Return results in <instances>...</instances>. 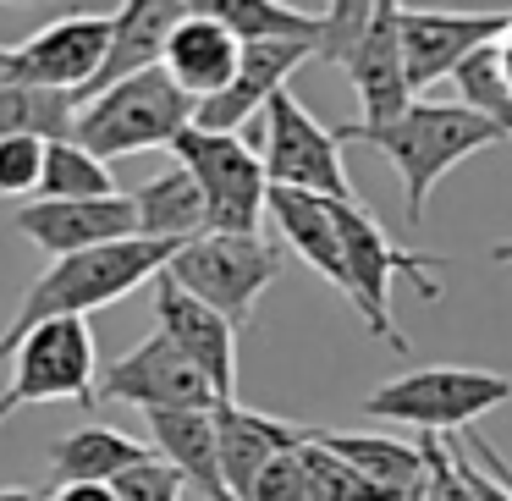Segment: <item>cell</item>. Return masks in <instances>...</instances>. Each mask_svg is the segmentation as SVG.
<instances>
[{"label": "cell", "mask_w": 512, "mask_h": 501, "mask_svg": "<svg viewBox=\"0 0 512 501\" xmlns=\"http://www.w3.org/2000/svg\"><path fill=\"white\" fill-rule=\"evenodd\" d=\"M100 402H127V408L149 413H204L221 408V397L210 391V380L182 358V347L171 336L149 331L133 353H122L100 375Z\"/></svg>", "instance_id": "30bf717a"}, {"label": "cell", "mask_w": 512, "mask_h": 501, "mask_svg": "<svg viewBox=\"0 0 512 501\" xmlns=\"http://www.w3.org/2000/svg\"><path fill=\"white\" fill-rule=\"evenodd\" d=\"M259 160H265L270 188L314 193L331 204H358V188L342 166V144L325 122H314L303 111V100L292 89H281L265 105V133H259Z\"/></svg>", "instance_id": "9c48e42d"}, {"label": "cell", "mask_w": 512, "mask_h": 501, "mask_svg": "<svg viewBox=\"0 0 512 501\" xmlns=\"http://www.w3.org/2000/svg\"><path fill=\"white\" fill-rule=\"evenodd\" d=\"M0 501H50V496L34 485H0Z\"/></svg>", "instance_id": "e575fe53"}, {"label": "cell", "mask_w": 512, "mask_h": 501, "mask_svg": "<svg viewBox=\"0 0 512 501\" xmlns=\"http://www.w3.org/2000/svg\"><path fill=\"white\" fill-rule=\"evenodd\" d=\"M397 0H375V17H369L364 39H358V50L347 56V83H353L358 105H364V116L358 122H347L353 133H386V127H397L402 116L413 111V89H408V61H402V34H397Z\"/></svg>", "instance_id": "4fadbf2b"}, {"label": "cell", "mask_w": 512, "mask_h": 501, "mask_svg": "<svg viewBox=\"0 0 512 501\" xmlns=\"http://www.w3.org/2000/svg\"><path fill=\"white\" fill-rule=\"evenodd\" d=\"M270 221H276L281 243L314 270L325 276L336 292H353L347 281V248H342V226H336V204L314 199V193H292V188H270Z\"/></svg>", "instance_id": "ffe728a7"}, {"label": "cell", "mask_w": 512, "mask_h": 501, "mask_svg": "<svg viewBox=\"0 0 512 501\" xmlns=\"http://www.w3.org/2000/svg\"><path fill=\"white\" fill-rule=\"evenodd\" d=\"M507 397H512V375L474 369V364H430L375 386L364 397V413L391 424H413L419 435H446V430H474V419H485Z\"/></svg>", "instance_id": "5b68a950"}, {"label": "cell", "mask_w": 512, "mask_h": 501, "mask_svg": "<svg viewBox=\"0 0 512 501\" xmlns=\"http://www.w3.org/2000/svg\"><path fill=\"white\" fill-rule=\"evenodd\" d=\"M182 490H188V485H182V479L171 474L160 457L116 479V496H122V501H182Z\"/></svg>", "instance_id": "d6a6232c"}, {"label": "cell", "mask_w": 512, "mask_h": 501, "mask_svg": "<svg viewBox=\"0 0 512 501\" xmlns=\"http://www.w3.org/2000/svg\"><path fill=\"white\" fill-rule=\"evenodd\" d=\"M298 457H303V479H309V501H408V496H391V490L369 485L353 463L325 452L320 441H309Z\"/></svg>", "instance_id": "f1b7e54d"}, {"label": "cell", "mask_w": 512, "mask_h": 501, "mask_svg": "<svg viewBox=\"0 0 512 501\" xmlns=\"http://www.w3.org/2000/svg\"><path fill=\"white\" fill-rule=\"evenodd\" d=\"M375 6L369 0H336L320 12V45H314V61H331V67H347V56L358 50Z\"/></svg>", "instance_id": "f546056e"}, {"label": "cell", "mask_w": 512, "mask_h": 501, "mask_svg": "<svg viewBox=\"0 0 512 501\" xmlns=\"http://www.w3.org/2000/svg\"><path fill=\"white\" fill-rule=\"evenodd\" d=\"M166 281H177L188 298H199L204 309H215L232 331H248L259 298L270 292V281L281 276V243L259 237H193V243L177 248L166 270Z\"/></svg>", "instance_id": "8992f818"}, {"label": "cell", "mask_w": 512, "mask_h": 501, "mask_svg": "<svg viewBox=\"0 0 512 501\" xmlns=\"http://www.w3.org/2000/svg\"><path fill=\"white\" fill-rule=\"evenodd\" d=\"M512 17L507 12H397L402 34V61H408V89L413 100L435 89L441 78H452L468 56H479L485 45H501Z\"/></svg>", "instance_id": "7c38bea8"}, {"label": "cell", "mask_w": 512, "mask_h": 501, "mask_svg": "<svg viewBox=\"0 0 512 501\" xmlns=\"http://www.w3.org/2000/svg\"><path fill=\"white\" fill-rule=\"evenodd\" d=\"M204 12L221 17L237 45H320V12H298L276 0H204Z\"/></svg>", "instance_id": "d4e9b609"}, {"label": "cell", "mask_w": 512, "mask_h": 501, "mask_svg": "<svg viewBox=\"0 0 512 501\" xmlns=\"http://www.w3.org/2000/svg\"><path fill=\"white\" fill-rule=\"evenodd\" d=\"M452 83H457V105L485 116V122L512 144V89H507V72H501V50L485 45L479 56H468L463 67L452 72Z\"/></svg>", "instance_id": "83f0119b"}, {"label": "cell", "mask_w": 512, "mask_h": 501, "mask_svg": "<svg viewBox=\"0 0 512 501\" xmlns=\"http://www.w3.org/2000/svg\"><path fill=\"white\" fill-rule=\"evenodd\" d=\"M78 127V100L34 83H0V144L6 138H39V144H67Z\"/></svg>", "instance_id": "484cf974"}, {"label": "cell", "mask_w": 512, "mask_h": 501, "mask_svg": "<svg viewBox=\"0 0 512 501\" xmlns=\"http://www.w3.org/2000/svg\"><path fill=\"white\" fill-rule=\"evenodd\" d=\"M215 441H221V479L232 490V501H248L254 479L276 457L303 452L314 441V430L309 424H292V419H276V413L243 408V402H221L215 408Z\"/></svg>", "instance_id": "2e32d148"}, {"label": "cell", "mask_w": 512, "mask_h": 501, "mask_svg": "<svg viewBox=\"0 0 512 501\" xmlns=\"http://www.w3.org/2000/svg\"><path fill=\"white\" fill-rule=\"evenodd\" d=\"M314 441L325 452H336L342 463H353L369 485L391 490V496H419L424 479H430V457L424 446L408 441H391V435H369V430H314Z\"/></svg>", "instance_id": "603a6c76"}, {"label": "cell", "mask_w": 512, "mask_h": 501, "mask_svg": "<svg viewBox=\"0 0 512 501\" xmlns=\"http://www.w3.org/2000/svg\"><path fill=\"white\" fill-rule=\"evenodd\" d=\"M155 331L182 347V358L210 380L215 397L237 402V331L166 276L155 281Z\"/></svg>", "instance_id": "9a60e30c"}, {"label": "cell", "mask_w": 512, "mask_h": 501, "mask_svg": "<svg viewBox=\"0 0 512 501\" xmlns=\"http://www.w3.org/2000/svg\"><path fill=\"white\" fill-rule=\"evenodd\" d=\"M199 105L166 78V67L138 72V78L105 89L100 100H89L78 111L72 144H83L94 160H122V155H144V149H171L182 133L193 127Z\"/></svg>", "instance_id": "277c9868"}, {"label": "cell", "mask_w": 512, "mask_h": 501, "mask_svg": "<svg viewBox=\"0 0 512 501\" xmlns=\"http://www.w3.org/2000/svg\"><path fill=\"white\" fill-rule=\"evenodd\" d=\"M303 61H314L309 45H243L237 78L193 111V127H204V133H243V122L265 116V105L287 89V78Z\"/></svg>", "instance_id": "e0dca14e"}, {"label": "cell", "mask_w": 512, "mask_h": 501, "mask_svg": "<svg viewBox=\"0 0 512 501\" xmlns=\"http://www.w3.org/2000/svg\"><path fill=\"white\" fill-rule=\"evenodd\" d=\"M111 28H116V12H72L45 23L23 45H12V83H34V89H56L78 100L100 78Z\"/></svg>", "instance_id": "8fae6325"}, {"label": "cell", "mask_w": 512, "mask_h": 501, "mask_svg": "<svg viewBox=\"0 0 512 501\" xmlns=\"http://www.w3.org/2000/svg\"><path fill=\"white\" fill-rule=\"evenodd\" d=\"M501 72H507V89H512V23H507V34H501Z\"/></svg>", "instance_id": "d590c367"}, {"label": "cell", "mask_w": 512, "mask_h": 501, "mask_svg": "<svg viewBox=\"0 0 512 501\" xmlns=\"http://www.w3.org/2000/svg\"><path fill=\"white\" fill-rule=\"evenodd\" d=\"M0 83H12V50H0Z\"/></svg>", "instance_id": "74e56055"}, {"label": "cell", "mask_w": 512, "mask_h": 501, "mask_svg": "<svg viewBox=\"0 0 512 501\" xmlns=\"http://www.w3.org/2000/svg\"><path fill=\"white\" fill-rule=\"evenodd\" d=\"M331 133H336V144H369L397 166L402 215H408L413 232L424 226L430 193H435V182H441L446 171L463 166V160H474V155H485V149H496V144H507V138H501L485 116L468 111V105H430V100H419L397 127H386V133H353L347 122L331 127Z\"/></svg>", "instance_id": "7a4b0ae2"}, {"label": "cell", "mask_w": 512, "mask_h": 501, "mask_svg": "<svg viewBox=\"0 0 512 501\" xmlns=\"http://www.w3.org/2000/svg\"><path fill=\"white\" fill-rule=\"evenodd\" d=\"M336 226H342L347 281H353L347 303L358 309V320L369 325V336H375V342L408 353V336L397 331V320H391V281L408 276L413 287H419V298L435 303V298H441V281H435V270H446V254H424V248L391 243L386 226H380L375 215L364 210V199H358V204H336Z\"/></svg>", "instance_id": "3957f363"}, {"label": "cell", "mask_w": 512, "mask_h": 501, "mask_svg": "<svg viewBox=\"0 0 512 501\" xmlns=\"http://www.w3.org/2000/svg\"><path fill=\"white\" fill-rule=\"evenodd\" d=\"M248 501H309V479H303V457H298V452L276 457V463H270L265 474L254 479V490H248Z\"/></svg>", "instance_id": "1f68e13d"}, {"label": "cell", "mask_w": 512, "mask_h": 501, "mask_svg": "<svg viewBox=\"0 0 512 501\" xmlns=\"http://www.w3.org/2000/svg\"><path fill=\"white\" fill-rule=\"evenodd\" d=\"M490 265H512V237H507V243L490 248Z\"/></svg>", "instance_id": "8d00e7d4"}, {"label": "cell", "mask_w": 512, "mask_h": 501, "mask_svg": "<svg viewBox=\"0 0 512 501\" xmlns=\"http://www.w3.org/2000/svg\"><path fill=\"white\" fill-rule=\"evenodd\" d=\"M116 177L105 160H94L83 144H50L45 149V182H39V199L67 204V199H116Z\"/></svg>", "instance_id": "4316f807"}, {"label": "cell", "mask_w": 512, "mask_h": 501, "mask_svg": "<svg viewBox=\"0 0 512 501\" xmlns=\"http://www.w3.org/2000/svg\"><path fill=\"white\" fill-rule=\"evenodd\" d=\"M155 463L144 441H133L127 430H111V424H78V430L56 435L50 446V490L67 485H116L122 474Z\"/></svg>", "instance_id": "44dd1931"}, {"label": "cell", "mask_w": 512, "mask_h": 501, "mask_svg": "<svg viewBox=\"0 0 512 501\" xmlns=\"http://www.w3.org/2000/svg\"><path fill=\"white\" fill-rule=\"evenodd\" d=\"M50 501H122L116 485H67V490H50Z\"/></svg>", "instance_id": "836d02e7"}, {"label": "cell", "mask_w": 512, "mask_h": 501, "mask_svg": "<svg viewBox=\"0 0 512 501\" xmlns=\"http://www.w3.org/2000/svg\"><path fill=\"white\" fill-rule=\"evenodd\" d=\"M171 155L199 182L204 221H210L215 237H259V226L270 215V177H265V160H259V144H248L243 133L188 127L171 144Z\"/></svg>", "instance_id": "52a82bcc"}, {"label": "cell", "mask_w": 512, "mask_h": 501, "mask_svg": "<svg viewBox=\"0 0 512 501\" xmlns=\"http://www.w3.org/2000/svg\"><path fill=\"white\" fill-rule=\"evenodd\" d=\"M133 215H138V237H149V243H177L182 248V243L210 232L199 182H193L188 166H177V160H171L166 171H155L144 188H133Z\"/></svg>", "instance_id": "cb8c5ba5"}, {"label": "cell", "mask_w": 512, "mask_h": 501, "mask_svg": "<svg viewBox=\"0 0 512 501\" xmlns=\"http://www.w3.org/2000/svg\"><path fill=\"white\" fill-rule=\"evenodd\" d=\"M182 17H188V6H177V0H133V6H116L105 67H100V78L78 94V111L89 100H100L105 89H116V83L138 78V72H155L160 61H166V39Z\"/></svg>", "instance_id": "d6986e66"}, {"label": "cell", "mask_w": 512, "mask_h": 501, "mask_svg": "<svg viewBox=\"0 0 512 501\" xmlns=\"http://www.w3.org/2000/svg\"><path fill=\"white\" fill-rule=\"evenodd\" d=\"M12 226L56 259H72V254H89V248H111V243L138 237L133 193H116V199H67V204L34 199L12 215Z\"/></svg>", "instance_id": "5bb4252c"}, {"label": "cell", "mask_w": 512, "mask_h": 501, "mask_svg": "<svg viewBox=\"0 0 512 501\" xmlns=\"http://www.w3.org/2000/svg\"><path fill=\"white\" fill-rule=\"evenodd\" d=\"M12 380L0 391V424L34 402H100V358H94V331L89 320H50L34 336L6 353Z\"/></svg>", "instance_id": "ba28073f"}, {"label": "cell", "mask_w": 512, "mask_h": 501, "mask_svg": "<svg viewBox=\"0 0 512 501\" xmlns=\"http://www.w3.org/2000/svg\"><path fill=\"white\" fill-rule=\"evenodd\" d=\"M45 149L50 144H39V138H6L0 144V193H39Z\"/></svg>", "instance_id": "4dcf8cb0"}, {"label": "cell", "mask_w": 512, "mask_h": 501, "mask_svg": "<svg viewBox=\"0 0 512 501\" xmlns=\"http://www.w3.org/2000/svg\"><path fill=\"white\" fill-rule=\"evenodd\" d=\"M237 61H243V45H237L232 28H226L221 17H210L204 6H188V17L171 28L166 61H160V67H166V78L177 83L193 105H204L237 78Z\"/></svg>", "instance_id": "ac0fdd59"}, {"label": "cell", "mask_w": 512, "mask_h": 501, "mask_svg": "<svg viewBox=\"0 0 512 501\" xmlns=\"http://www.w3.org/2000/svg\"><path fill=\"white\" fill-rule=\"evenodd\" d=\"M149 441H155V457L193 485L204 501H232L221 479V441H215V408L204 413H149Z\"/></svg>", "instance_id": "7402d4cb"}, {"label": "cell", "mask_w": 512, "mask_h": 501, "mask_svg": "<svg viewBox=\"0 0 512 501\" xmlns=\"http://www.w3.org/2000/svg\"><path fill=\"white\" fill-rule=\"evenodd\" d=\"M171 259H177V243H149V237H127V243H111V248H89V254L56 259L45 276L28 281L23 303H17V320L0 331V358L12 353L23 336H34L39 325L83 320L94 309H111V303H122L144 281L155 287Z\"/></svg>", "instance_id": "6da1fadb"}]
</instances>
